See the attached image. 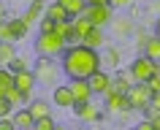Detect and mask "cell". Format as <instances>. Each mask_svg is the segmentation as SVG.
<instances>
[{
	"mask_svg": "<svg viewBox=\"0 0 160 130\" xmlns=\"http://www.w3.org/2000/svg\"><path fill=\"white\" fill-rule=\"evenodd\" d=\"M144 54L160 62V35H149V41L144 43Z\"/></svg>",
	"mask_w": 160,
	"mask_h": 130,
	"instance_id": "cell-23",
	"label": "cell"
},
{
	"mask_svg": "<svg viewBox=\"0 0 160 130\" xmlns=\"http://www.w3.org/2000/svg\"><path fill=\"white\" fill-rule=\"evenodd\" d=\"M14 57H17V49H14V41H0V65H6V68H8Z\"/></svg>",
	"mask_w": 160,
	"mask_h": 130,
	"instance_id": "cell-20",
	"label": "cell"
},
{
	"mask_svg": "<svg viewBox=\"0 0 160 130\" xmlns=\"http://www.w3.org/2000/svg\"><path fill=\"white\" fill-rule=\"evenodd\" d=\"M0 22H3V19H0Z\"/></svg>",
	"mask_w": 160,
	"mask_h": 130,
	"instance_id": "cell-38",
	"label": "cell"
},
{
	"mask_svg": "<svg viewBox=\"0 0 160 130\" xmlns=\"http://www.w3.org/2000/svg\"><path fill=\"white\" fill-rule=\"evenodd\" d=\"M14 111H17V108L11 106V100H8V98L3 95V98H0V117H11Z\"/></svg>",
	"mask_w": 160,
	"mask_h": 130,
	"instance_id": "cell-29",
	"label": "cell"
},
{
	"mask_svg": "<svg viewBox=\"0 0 160 130\" xmlns=\"http://www.w3.org/2000/svg\"><path fill=\"white\" fill-rule=\"evenodd\" d=\"M92 30V22L82 14V17H73V33H76V38H79V43H82V38H84L87 33Z\"/></svg>",
	"mask_w": 160,
	"mask_h": 130,
	"instance_id": "cell-19",
	"label": "cell"
},
{
	"mask_svg": "<svg viewBox=\"0 0 160 130\" xmlns=\"http://www.w3.org/2000/svg\"><path fill=\"white\" fill-rule=\"evenodd\" d=\"M119 60H122V52L119 49H106V52L101 54V68L106 65V68H117Z\"/></svg>",
	"mask_w": 160,
	"mask_h": 130,
	"instance_id": "cell-22",
	"label": "cell"
},
{
	"mask_svg": "<svg viewBox=\"0 0 160 130\" xmlns=\"http://www.w3.org/2000/svg\"><path fill=\"white\" fill-rule=\"evenodd\" d=\"M155 35H160V17H158V22H155Z\"/></svg>",
	"mask_w": 160,
	"mask_h": 130,
	"instance_id": "cell-36",
	"label": "cell"
},
{
	"mask_svg": "<svg viewBox=\"0 0 160 130\" xmlns=\"http://www.w3.org/2000/svg\"><path fill=\"white\" fill-rule=\"evenodd\" d=\"M130 73H133L136 81H141V84H147L155 73H158V60H152V57H147V54H141V57H136L133 62H130Z\"/></svg>",
	"mask_w": 160,
	"mask_h": 130,
	"instance_id": "cell-4",
	"label": "cell"
},
{
	"mask_svg": "<svg viewBox=\"0 0 160 130\" xmlns=\"http://www.w3.org/2000/svg\"><path fill=\"white\" fill-rule=\"evenodd\" d=\"M52 100H54V106H60V108H73L76 106V98H73V92H71V87H54Z\"/></svg>",
	"mask_w": 160,
	"mask_h": 130,
	"instance_id": "cell-11",
	"label": "cell"
},
{
	"mask_svg": "<svg viewBox=\"0 0 160 130\" xmlns=\"http://www.w3.org/2000/svg\"><path fill=\"white\" fill-rule=\"evenodd\" d=\"M11 119H14V128H17V130H30V128H35V117L30 114V108H22V106L11 114Z\"/></svg>",
	"mask_w": 160,
	"mask_h": 130,
	"instance_id": "cell-12",
	"label": "cell"
},
{
	"mask_svg": "<svg viewBox=\"0 0 160 130\" xmlns=\"http://www.w3.org/2000/svg\"><path fill=\"white\" fill-rule=\"evenodd\" d=\"M133 35H136V41H138V46H141V49H144V43L149 41V33H147L144 27H138V30H133Z\"/></svg>",
	"mask_w": 160,
	"mask_h": 130,
	"instance_id": "cell-32",
	"label": "cell"
},
{
	"mask_svg": "<svg viewBox=\"0 0 160 130\" xmlns=\"http://www.w3.org/2000/svg\"><path fill=\"white\" fill-rule=\"evenodd\" d=\"M60 65L68 79H90L101 68V52L84 43H71L60 54Z\"/></svg>",
	"mask_w": 160,
	"mask_h": 130,
	"instance_id": "cell-1",
	"label": "cell"
},
{
	"mask_svg": "<svg viewBox=\"0 0 160 130\" xmlns=\"http://www.w3.org/2000/svg\"><path fill=\"white\" fill-rule=\"evenodd\" d=\"M111 27H114V35H117V38H128V35H130V33L136 30V27H133V22H130L128 17H119L117 22H111Z\"/></svg>",
	"mask_w": 160,
	"mask_h": 130,
	"instance_id": "cell-18",
	"label": "cell"
},
{
	"mask_svg": "<svg viewBox=\"0 0 160 130\" xmlns=\"http://www.w3.org/2000/svg\"><path fill=\"white\" fill-rule=\"evenodd\" d=\"M128 100H130V108L133 111H144L152 100V89L149 84H141V81H136L130 89H128Z\"/></svg>",
	"mask_w": 160,
	"mask_h": 130,
	"instance_id": "cell-6",
	"label": "cell"
},
{
	"mask_svg": "<svg viewBox=\"0 0 160 130\" xmlns=\"http://www.w3.org/2000/svg\"><path fill=\"white\" fill-rule=\"evenodd\" d=\"M73 111H76V117H79L82 122H98V119H101L98 108H95L90 100H84V103H76V106H73Z\"/></svg>",
	"mask_w": 160,
	"mask_h": 130,
	"instance_id": "cell-14",
	"label": "cell"
},
{
	"mask_svg": "<svg viewBox=\"0 0 160 130\" xmlns=\"http://www.w3.org/2000/svg\"><path fill=\"white\" fill-rule=\"evenodd\" d=\"M54 57H43V54H38V60H35L33 65V73L35 79H38V84H46V87H54L57 84V76H60V70H62V65H54Z\"/></svg>",
	"mask_w": 160,
	"mask_h": 130,
	"instance_id": "cell-3",
	"label": "cell"
},
{
	"mask_svg": "<svg viewBox=\"0 0 160 130\" xmlns=\"http://www.w3.org/2000/svg\"><path fill=\"white\" fill-rule=\"evenodd\" d=\"M0 41H14V35H11V25H8V22H0Z\"/></svg>",
	"mask_w": 160,
	"mask_h": 130,
	"instance_id": "cell-30",
	"label": "cell"
},
{
	"mask_svg": "<svg viewBox=\"0 0 160 130\" xmlns=\"http://www.w3.org/2000/svg\"><path fill=\"white\" fill-rule=\"evenodd\" d=\"M136 84V79L130 70H119L117 79H111V87H109V92H128L130 87Z\"/></svg>",
	"mask_w": 160,
	"mask_h": 130,
	"instance_id": "cell-13",
	"label": "cell"
},
{
	"mask_svg": "<svg viewBox=\"0 0 160 130\" xmlns=\"http://www.w3.org/2000/svg\"><path fill=\"white\" fill-rule=\"evenodd\" d=\"M11 70H14V73H17V70H25L27 68V62L22 60V57H14V60H11V65H8Z\"/></svg>",
	"mask_w": 160,
	"mask_h": 130,
	"instance_id": "cell-33",
	"label": "cell"
},
{
	"mask_svg": "<svg viewBox=\"0 0 160 130\" xmlns=\"http://www.w3.org/2000/svg\"><path fill=\"white\" fill-rule=\"evenodd\" d=\"M71 92H73V98H76V103H84V100H92V87H90V81L87 79H71Z\"/></svg>",
	"mask_w": 160,
	"mask_h": 130,
	"instance_id": "cell-9",
	"label": "cell"
},
{
	"mask_svg": "<svg viewBox=\"0 0 160 130\" xmlns=\"http://www.w3.org/2000/svg\"><path fill=\"white\" fill-rule=\"evenodd\" d=\"M87 81H90V87H92L95 95H106V92H109V87H111V76H109L103 68H98L92 76L87 79Z\"/></svg>",
	"mask_w": 160,
	"mask_h": 130,
	"instance_id": "cell-10",
	"label": "cell"
},
{
	"mask_svg": "<svg viewBox=\"0 0 160 130\" xmlns=\"http://www.w3.org/2000/svg\"><path fill=\"white\" fill-rule=\"evenodd\" d=\"M27 108H30V114H33L35 119H41V117H46V114H52V108H49L46 100H33V103H27Z\"/></svg>",
	"mask_w": 160,
	"mask_h": 130,
	"instance_id": "cell-26",
	"label": "cell"
},
{
	"mask_svg": "<svg viewBox=\"0 0 160 130\" xmlns=\"http://www.w3.org/2000/svg\"><path fill=\"white\" fill-rule=\"evenodd\" d=\"M82 43L84 46H92V49H101L103 43H106V35H103V27H92L90 33L82 38Z\"/></svg>",
	"mask_w": 160,
	"mask_h": 130,
	"instance_id": "cell-16",
	"label": "cell"
},
{
	"mask_svg": "<svg viewBox=\"0 0 160 130\" xmlns=\"http://www.w3.org/2000/svg\"><path fill=\"white\" fill-rule=\"evenodd\" d=\"M35 84H38V79H35V73L30 68H25V70H17V73H14V87H17V89H22V92H25V103H30V92H33L35 89Z\"/></svg>",
	"mask_w": 160,
	"mask_h": 130,
	"instance_id": "cell-8",
	"label": "cell"
},
{
	"mask_svg": "<svg viewBox=\"0 0 160 130\" xmlns=\"http://www.w3.org/2000/svg\"><path fill=\"white\" fill-rule=\"evenodd\" d=\"M8 25H11V35H14V41L25 38V35H27V27H30V25H27V22H25L22 17H19V19H11Z\"/></svg>",
	"mask_w": 160,
	"mask_h": 130,
	"instance_id": "cell-25",
	"label": "cell"
},
{
	"mask_svg": "<svg viewBox=\"0 0 160 130\" xmlns=\"http://www.w3.org/2000/svg\"><path fill=\"white\" fill-rule=\"evenodd\" d=\"M35 130H54V119H52V114L41 117V119H35Z\"/></svg>",
	"mask_w": 160,
	"mask_h": 130,
	"instance_id": "cell-28",
	"label": "cell"
},
{
	"mask_svg": "<svg viewBox=\"0 0 160 130\" xmlns=\"http://www.w3.org/2000/svg\"><path fill=\"white\" fill-rule=\"evenodd\" d=\"M68 41L57 30H52V33H41L38 35V41H35V52L43 54V57H60V54L65 52Z\"/></svg>",
	"mask_w": 160,
	"mask_h": 130,
	"instance_id": "cell-2",
	"label": "cell"
},
{
	"mask_svg": "<svg viewBox=\"0 0 160 130\" xmlns=\"http://www.w3.org/2000/svg\"><path fill=\"white\" fill-rule=\"evenodd\" d=\"M8 87H14V70L6 68V65H0V98L6 95Z\"/></svg>",
	"mask_w": 160,
	"mask_h": 130,
	"instance_id": "cell-24",
	"label": "cell"
},
{
	"mask_svg": "<svg viewBox=\"0 0 160 130\" xmlns=\"http://www.w3.org/2000/svg\"><path fill=\"white\" fill-rule=\"evenodd\" d=\"M133 0H111V8H130Z\"/></svg>",
	"mask_w": 160,
	"mask_h": 130,
	"instance_id": "cell-35",
	"label": "cell"
},
{
	"mask_svg": "<svg viewBox=\"0 0 160 130\" xmlns=\"http://www.w3.org/2000/svg\"><path fill=\"white\" fill-rule=\"evenodd\" d=\"M43 14H46V3H43V0H33V3H30V8L25 11V17H22V19H25L27 25H33V22H38Z\"/></svg>",
	"mask_w": 160,
	"mask_h": 130,
	"instance_id": "cell-15",
	"label": "cell"
},
{
	"mask_svg": "<svg viewBox=\"0 0 160 130\" xmlns=\"http://www.w3.org/2000/svg\"><path fill=\"white\" fill-rule=\"evenodd\" d=\"M84 17L92 22V27H106L111 22V3H87Z\"/></svg>",
	"mask_w": 160,
	"mask_h": 130,
	"instance_id": "cell-5",
	"label": "cell"
},
{
	"mask_svg": "<svg viewBox=\"0 0 160 130\" xmlns=\"http://www.w3.org/2000/svg\"><path fill=\"white\" fill-rule=\"evenodd\" d=\"M87 3H111V0H87Z\"/></svg>",
	"mask_w": 160,
	"mask_h": 130,
	"instance_id": "cell-37",
	"label": "cell"
},
{
	"mask_svg": "<svg viewBox=\"0 0 160 130\" xmlns=\"http://www.w3.org/2000/svg\"><path fill=\"white\" fill-rule=\"evenodd\" d=\"M57 3L71 14V19H73V17H82L84 8H87V0H57Z\"/></svg>",
	"mask_w": 160,
	"mask_h": 130,
	"instance_id": "cell-17",
	"label": "cell"
},
{
	"mask_svg": "<svg viewBox=\"0 0 160 130\" xmlns=\"http://www.w3.org/2000/svg\"><path fill=\"white\" fill-rule=\"evenodd\" d=\"M149 108H152V111H160V89H158V92H152V100H149Z\"/></svg>",
	"mask_w": 160,
	"mask_h": 130,
	"instance_id": "cell-34",
	"label": "cell"
},
{
	"mask_svg": "<svg viewBox=\"0 0 160 130\" xmlns=\"http://www.w3.org/2000/svg\"><path fill=\"white\" fill-rule=\"evenodd\" d=\"M6 98H8L11 100V106H14V108H19V106L25 103V92H22V89H17V87H8V89H6Z\"/></svg>",
	"mask_w": 160,
	"mask_h": 130,
	"instance_id": "cell-27",
	"label": "cell"
},
{
	"mask_svg": "<svg viewBox=\"0 0 160 130\" xmlns=\"http://www.w3.org/2000/svg\"><path fill=\"white\" fill-rule=\"evenodd\" d=\"M46 17L54 19V22H65V19H71V14H68V11L60 6L57 0H54V3H49V6H46Z\"/></svg>",
	"mask_w": 160,
	"mask_h": 130,
	"instance_id": "cell-21",
	"label": "cell"
},
{
	"mask_svg": "<svg viewBox=\"0 0 160 130\" xmlns=\"http://www.w3.org/2000/svg\"><path fill=\"white\" fill-rule=\"evenodd\" d=\"M38 22H41V33H52V30H54V25H57V22H54V19H49L46 14H43V19H38Z\"/></svg>",
	"mask_w": 160,
	"mask_h": 130,
	"instance_id": "cell-31",
	"label": "cell"
},
{
	"mask_svg": "<svg viewBox=\"0 0 160 130\" xmlns=\"http://www.w3.org/2000/svg\"><path fill=\"white\" fill-rule=\"evenodd\" d=\"M106 111L109 114H130V100H128V92H106Z\"/></svg>",
	"mask_w": 160,
	"mask_h": 130,
	"instance_id": "cell-7",
	"label": "cell"
}]
</instances>
